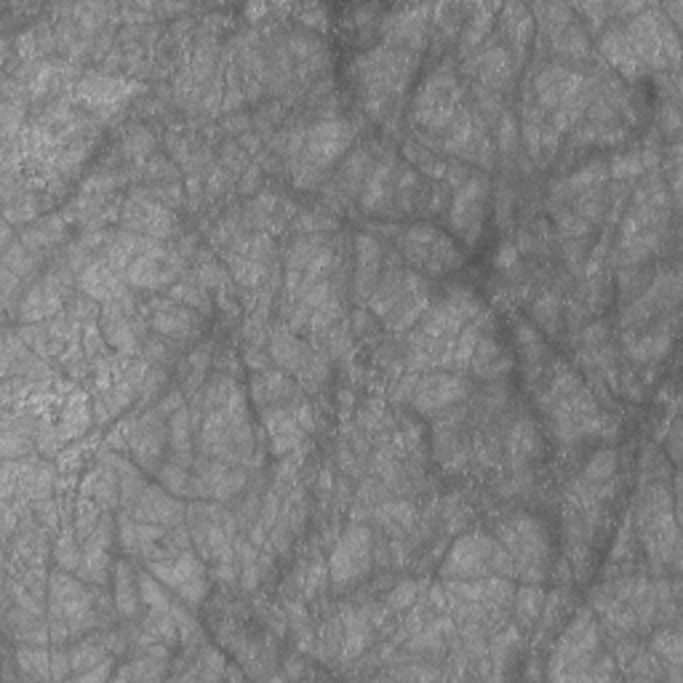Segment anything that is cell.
I'll list each match as a JSON object with an SVG mask.
<instances>
[{"mask_svg": "<svg viewBox=\"0 0 683 683\" xmlns=\"http://www.w3.org/2000/svg\"><path fill=\"white\" fill-rule=\"evenodd\" d=\"M654 163H656V155L652 150H635V152H627V155L616 158V161L612 163V174L635 177V174H643L646 169H652Z\"/></svg>", "mask_w": 683, "mask_h": 683, "instance_id": "11a10c76", "label": "cell"}, {"mask_svg": "<svg viewBox=\"0 0 683 683\" xmlns=\"http://www.w3.org/2000/svg\"><path fill=\"white\" fill-rule=\"evenodd\" d=\"M139 595H142V603L148 606V612H171V609H174V603L169 601L163 585L150 572L139 574Z\"/></svg>", "mask_w": 683, "mask_h": 683, "instance_id": "f5cc1de1", "label": "cell"}, {"mask_svg": "<svg viewBox=\"0 0 683 683\" xmlns=\"http://www.w3.org/2000/svg\"><path fill=\"white\" fill-rule=\"evenodd\" d=\"M152 243H158L155 238L129 233V230H125V233L110 238V243H108V247H104L102 257L108 262L115 264L118 270H123V273H125V270H129V264L134 262L137 257L142 254V251H148Z\"/></svg>", "mask_w": 683, "mask_h": 683, "instance_id": "f35d334b", "label": "cell"}, {"mask_svg": "<svg viewBox=\"0 0 683 683\" xmlns=\"http://www.w3.org/2000/svg\"><path fill=\"white\" fill-rule=\"evenodd\" d=\"M139 576H134L129 561L115 563V606L123 616H134L139 609Z\"/></svg>", "mask_w": 683, "mask_h": 683, "instance_id": "b9f144b4", "label": "cell"}, {"mask_svg": "<svg viewBox=\"0 0 683 683\" xmlns=\"http://www.w3.org/2000/svg\"><path fill=\"white\" fill-rule=\"evenodd\" d=\"M169 665V646L161 641H152L139 646L137 656L115 673V681H161Z\"/></svg>", "mask_w": 683, "mask_h": 683, "instance_id": "836d02e7", "label": "cell"}, {"mask_svg": "<svg viewBox=\"0 0 683 683\" xmlns=\"http://www.w3.org/2000/svg\"><path fill=\"white\" fill-rule=\"evenodd\" d=\"M150 327L158 331V334L165 337V340H179L188 342L192 337L201 334L203 329V318L198 310L184 308V304L177 302H165L163 308H158L150 318Z\"/></svg>", "mask_w": 683, "mask_h": 683, "instance_id": "4dcf8cb0", "label": "cell"}, {"mask_svg": "<svg viewBox=\"0 0 683 683\" xmlns=\"http://www.w3.org/2000/svg\"><path fill=\"white\" fill-rule=\"evenodd\" d=\"M192 416L190 409H179L171 414L169 420V451H171V462L177 465L192 468V428H190Z\"/></svg>", "mask_w": 683, "mask_h": 683, "instance_id": "ab89813d", "label": "cell"}, {"mask_svg": "<svg viewBox=\"0 0 683 683\" xmlns=\"http://www.w3.org/2000/svg\"><path fill=\"white\" fill-rule=\"evenodd\" d=\"M536 11L548 14L545 22L550 49L563 59H582L590 54V41L587 32L582 30L580 19H574V9L569 6H540Z\"/></svg>", "mask_w": 683, "mask_h": 683, "instance_id": "44dd1931", "label": "cell"}, {"mask_svg": "<svg viewBox=\"0 0 683 683\" xmlns=\"http://www.w3.org/2000/svg\"><path fill=\"white\" fill-rule=\"evenodd\" d=\"M443 580H481V576H515L513 559L496 536L465 534L449 550L441 566Z\"/></svg>", "mask_w": 683, "mask_h": 683, "instance_id": "52a82bcc", "label": "cell"}, {"mask_svg": "<svg viewBox=\"0 0 683 683\" xmlns=\"http://www.w3.org/2000/svg\"><path fill=\"white\" fill-rule=\"evenodd\" d=\"M505 451L513 473H523V470L532 468V462L540 460L542 454V435L540 430H536V424L526 420V416L510 424L505 435Z\"/></svg>", "mask_w": 683, "mask_h": 683, "instance_id": "1f68e13d", "label": "cell"}, {"mask_svg": "<svg viewBox=\"0 0 683 683\" xmlns=\"http://www.w3.org/2000/svg\"><path fill=\"white\" fill-rule=\"evenodd\" d=\"M121 222L129 233H139V235H148V238H155V241H161V238L171 235V228H174V214H171L161 201H155V198L134 192V195L123 203Z\"/></svg>", "mask_w": 683, "mask_h": 683, "instance_id": "d4e9b609", "label": "cell"}, {"mask_svg": "<svg viewBox=\"0 0 683 683\" xmlns=\"http://www.w3.org/2000/svg\"><path fill=\"white\" fill-rule=\"evenodd\" d=\"M86 422H89V411H86V398L76 395L70 401V406H64V416H62V435L64 441L72 435L83 433Z\"/></svg>", "mask_w": 683, "mask_h": 683, "instance_id": "6f0895ef", "label": "cell"}, {"mask_svg": "<svg viewBox=\"0 0 683 683\" xmlns=\"http://www.w3.org/2000/svg\"><path fill=\"white\" fill-rule=\"evenodd\" d=\"M468 70L473 72L481 89H489L496 94V91L505 89L510 78H513L515 57L508 46H492V49L475 54L473 62L468 64Z\"/></svg>", "mask_w": 683, "mask_h": 683, "instance_id": "f1b7e54d", "label": "cell"}, {"mask_svg": "<svg viewBox=\"0 0 683 683\" xmlns=\"http://www.w3.org/2000/svg\"><path fill=\"white\" fill-rule=\"evenodd\" d=\"M510 369H513V358H510L508 348L496 340L492 331H489V334L479 342V348H475L473 358H470L468 371H473L479 380L494 382L502 380Z\"/></svg>", "mask_w": 683, "mask_h": 683, "instance_id": "e575fe53", "label": "cell"}, {"mask_svg": "<svg viewBox=\"0 0 683 683\" xmlns=\"http://www.w3.org/2000/svg\"><path fill=\"white\" fill-rule=\"evenodd\" d=\"M585 86H590V81L582 72L563 68V64H550V68H545L534 78V94L540 108L553 112L559 110L563 102H569V99L580 94Z\"/></svg>", "mask_w": 683, "mask_h": 683, "instance_id": "484cf974", "label": "cell"}, {"mask_svg": "<svg viewBox=\"0 0 683 683\" xmlns=\"http://www.w3.org/2000/svg\"><path fill=\"white\" fill-rule=\"evenodd\" d=\"M443 148H446L451 155L462 158V161L479 163V165H492L494 163V152L492 142H489L486 131L479 118L473 112L462 108L454 115V121L446 125V139H443Z\"/></svg>", "mask_w": 683, "mask_h": 683, "instance_id": "ac0fdd59", "label": "cell"}, {"mask_svg": "<svg viewBox=\"0 0 683 683\" xmlns=\"http://www.w3.org/2000/svg\"><path fill=\"white\" fill-rule=\"evenodd\" d=\"M49 622L54 646H62L68 639L83 635L86 630H91L99 622L94 595L64 569L51 574L49 580Z\"/></svg>", "mask_w": 683, "mask_h": 683, "instance_id": "3957f363", "label": "cell"}, {"mask_svg": "<svg viewBox=\"0 0 683 683\" xmlns=\"http://www.w3.org/2000/svg\"><path fill=\"white\" fill-rule=\"evenodd\" d=\"M123 508L129 510L131 519L155 523V526H179L184 519L182 502H177L174 494L165 492L163 486H150V483L123 500Z\"/></svg>", "mask_w": 683, "mask_h": 683, "instance_id": "cb8c5ba5", "label": "cell"}, {"mask_svg": "<svg viewBox=\"0 0 683 683\" xmlns=\"http://www.w3.org/2000/svg\"><path fill=\"white\" fill-rule=\"evenodd\" d=\"M171 297L179 304H184V308L198 310V313H211V302L209 294H205L203 283L201 281H192V278H184V281H179L174 289H171Z\"/></svg>", "mask_w": 683, "mask_h": 683, "instance_id": "816d5d0a", "label": "cell"}, {"mask_svg": "<svg viewBox=\"0 0 683 683\" xmlns=\"http://www.w3.org/2000/svg\"><path fill=\"white\" fill-rule=\"evenodd\" d=\"M78 287H81V291L89 297V300L104 304L121 300V297L129 294L125 273L123 270H118L112 262L104 260V257L102 260L86 264L81 273H78Z\"/></svg>", "mask_w": 683, "mask_h": 683, "instance_id": "4316f807", "label": "cell"}, {"mask_svg": "<svg viewBox=\"0 0 683 683\" xmlns=\"http://www.w3.org/2000/svg\"><path fill=\"white\" fill-rule=\"evenodd\" d=\"M190 536L195 542L198 555L214 561L219 574H233V548H235V519L214 502H195L188 510Z\"/></svg>", "mask_w": 683, "mask_h": 683, "instance_id": "ba28073f", "label": "cell"}, {"mask_svg": "<svg viewBox=\"0 0 683 683\" xmlns=\"http://www.w3.org/2000/svg\"><path fill=\"white\" fill-rule=\"evenodd\" d=\"M635 523L639 534L646 545L649 555L656 563H679V529L673 519V502L665 486H652L639 494L635 508Z\"/></svg>", "mask_w": 683, "mask_h": 683, "instance_id": "9c48e42d", "label": "cell"}, {"mask_svg": "<svg viewBox=\"0 0 683 683\" xmlns=\"http://www.w3.org/2000/svg\"><path fill=\"white\" fill-rule=\"evenodd\" d=\"M505 36L508 41L515 46V49H523V46L529 43V38H532V30H534V22H532V14H529L526 6H508L505 9Z\"/></svg>", "mask_w": 683, "mask_h": 683, "instance_id": "c3c4849f", "label": "cell"}, {"mask_svg": "<svg viewBox=\"0 0 683 683\" xmlns=\"http://www.w3.org/2000/svg\"><path fill=\"white\" fill-rule=\"evenodd\" d=\"M344 616H348V620H344V654L355 656L369 641L366 616L353 614V612H348Z\"/></svg>", "mask_w": 683, "mask_h": 683, "instance_id": "db71d44e", "label": "cell"}, {"mask_svg": "<svg viewBox=\"0 0 683 683\" xmlns=\"http://www.w3.org/2000/svg\"><path fill=\"white\" fill-rule=\"evenodd\" d=\"M148 572L163 587L177 593L188 606H201L205 593H209V574H205V566L198 559V553H192V548L148 561Z\"/></svg>", "mask_w": 683, "mask_h": 683, "instance_id": "7c38bea8", "label": "cell"}, {"mask_svg": "<svg viewBox=\"0 0 683 683\" xmlns=\"http://www.w3.org/2000/svg\"><path fill=\"white\" fill-rule=\"evenodd\" d=\"M192 483H195L198 500L211 502H228L243 492L247 486V470L228 465V462L211 460V456H201L192 465Z\"/></svg>", "mask_w": 683, "mask_h": 683, "instance_id": "d6986e66", "label": "cell"}, {"mask_svg": "<svg viewBox=\"0 0 683 683\" xmlns=\"http://www.w3.org/2000/svg\"><path fill=\"white\" fill-rule=\"evenodd\" d=\"M462 110V86L449 70H435L414 97V121L430 131H446Z\"/></svg>", "mask_w": 683, "mask_h": 683, "instance_id": "4fadbf2b", "label": "cell"}, {"mask_svg": "<svg viewBox=\"0 0 683 683\" xmlns=\"http://www.w3.org/2000/svg\"><path fill=\"white\" fill-rule=\"evenodd\" d=\"M416 62H420L416 51L401 49V46H380L371 54L358 59V83H361L369 104H374V108L388 104V99L401 94L414 76Z\"/></svg>", "mask_w": 683, "mask_h": 683, "instance_id": "8992f818", "label": "cell"}, {"mask_svg": "<svg viewBox=\"0 0 683 683\" xmlns=\"http://www.w3.org/2000/svg\"><path fill=\"white\" fill-rule=\"evenodd\" d=\"M369 308L393 331L414 327L430 308L428 281L406 268H388L369 297Z\"/></svg>", "mask_w": 683, "mask_h": 683, "instance_id": "7a4b0ae2", "label": "cell"}, {"mask_svg": "<svg viewBox=\"0 0 683 683\" xmlns=\"http://www.w3.org/2000/svg\"><path fill=\"white\" fill-rule=\"evenodd\" d=\"M473 393V384L462 371H428V374L414 376L411 388V403L422 416H438L443 411L462 406Z\"/></svg>", "mask_w": 683, "mask_h": 683, "instance_id": "5bb4252c", "label": "cell"}, {"mask_svg": "<svg viewBox=\"0 0 683 683\" xmlns=\"http://www.w3.org/2000/svg\"><path fill=\"white\" fill-rule=\"evenodd\" d=\"M468 406H454L435 416V454L443 468L451 473L462 470L470 462V438L465 430Z\"/></svg>", "mask_w": 683, "mask_h": 683, "instance_id": "ffe728a7", "label": "cell"}, {"mask_svg": "<svg viewBox=\"0 0 683 683\" xmlns=\"http://www.w3.org/2000/svg\"><path fill=\"white\" fill-rule=\"evenodd\" d=\"M17 665L19 673L30 681H62L70 675V652L57 649L49 652L46 646H32V643H22L17 649Z\"/></svg>", "mask_w": 683, "mask_h": 683, "instance_id": "83f0119b", "label": "cell"}, {"mask_svg": "<svg viewBox=\"0 0 683 683\" xmlns=\"http://www.w3.org/2000/svg\"><path fill=\"white\" fill-rule=\"evenodd\" d=\"M606 177H609V165L601 163V161H593V163L582 165L580 171H574L572 177L563 179L561 190L563 192H574V195H582V192L601 188L603 179H606Z\"/></svg>", "mask_w": 683, "mask_h": 683, "instance_id": "7dc6e473", "label": "cell"}, {"mask_svg": "<svg viewBox=\"0 0 683 683\" xmlns=\"http://www.w3.org/2000/svg\"><path fill=\"white\" fill-rule=\"evenodd\" d=\"M652 649H654L656 660H660L662 665L670 667V679L679 681L681 679V673H679V667H681V633H679V630H673V627L660 630V633L654 635Z\"/></svg>", "mask_w": 683, "mask_h": 683, "instance_id": "bcb514c9", "label": "cell"}, {"mask_svg": "<svg viewBox=\"0 0 683 683\" xmlns=\"http://www.w3.org/2000/svg\"><path fill=\"white\" fill-rule=\"evenodd\" d=\"M142 91V86L125 78L102 76V72H89L76 83V99L94 112L118 110L125 99H131Z\"/></svg>", "mask_w": 683, "mask_h": 683, "instance_id": "7402d4cb", "label": "cell"}, {"mask_svg": "<svg viewBox=\"0 0 683 683\" xmlns=\"http://www.w3.org/2000/svg\"><path fill=\"white\" fill-rule=\"evenodd\" d=\"M496 540L513 559L515 576H521L523 582H534V585L545 580L550 569V536L545 523L536 515H510L496 529Z\"/></svg>", "mask_w": 683, "mask_h": 683, "instance_id": "277c9868", "label": "cell"}, {"mask_svg": "<svg viewBox=\"0 0 683 683\" xmlns=\"http://www.w3.org/2000/svg\"><path fill=\"white\" fill-rule=\"evenodd\" d=\"M155 475H158V481H161V486L169 494L195 496V483H192L190 468L177 465V462H163V465L158 468Z\"/></svg>", "mask_w": 683, "mask_h": 683, "instance_id": "681fc988", "label": "cell"}, {"mask_svg": "<svg viewBox=\"0 0 683 683\" xmlns=\"http://www.w3.org/2000/svg\"><path fill=\"white\" fill-rule=\"evenodd\" d=\"M486 203H489V182L486 177L473 174L460 184L454 192L449 211V224L462 241L475 243L481 238L483 222H486Z\"/></svg>", "mask_w": 683, "mask_h": 683, "instance_id": "2e32d148", "label": "cell"}, {"mask_svg": "<svg viewBox=\"0 0 683 683\" xmlns=\"http://www.w3.org/2000/svg\"><path fill=\"white\" fill-rule=\"evenodd\" d=\"M184 273V257L174 249H165L163 243H152L148 251L137 257L134 262L125 270V281L134 289H165L174 283Z\"/></svg>", "mask_w": 683, "mask_h": 683, "instance_id": "e0dca14e", "label": "cell"}, {"mask_svg": "<svg viewBox=\"0 0 683 683\" xmlns=\"http://www.w3.org/2000/svg\"><path fill=\"white\" fill-rule=\"evenodd\" d=\"M513 606H515V620H519V627H532L536 620L542 616V606H545V593H542L540 585L534 582H526V587L515 590L513 595Z\"/></svg>", "mask_w": 683, "mask_h": 683, "instance_id": "ee69618b", "label": "cell"}, {"mask_svg": "<svg viewBox=\"0 0 683 683\" xmlns=\"http://www.w3.org/2000/svg\"><path fill=\"white\" fill-rule=\"evenodd\" d=\"M519 348L526 366L534 369V380L553 363V353H550L548 342H542V337L532 327H526V323L519 327Z\"/></svg>", "mask_w": 683, "mask_h": 683, "instance_id": "7bdbcfd3", "label": "cell"}, {"mask_svg": "<svg viewBox=\"0 0 683 683\" xmlns=\"http://www.w3.org/2000/svg\"><path fill=\"white\" fill-rule=\"evenodd\" d=\"M115 639L112 635H104V639H86L78 641L76 646L70 649V665L76 670V675L86 673V670L102 665V662L110 660V652H115Z\"/></svg>", "mask_w": 683, "mask_h": 683, "instance_id": "60d3db41", "label": "cell"}, {"mask_svg": "<svg viewBox=\"0 0 683 683\" xmlns=\"http://www.w3.org/2000/svg\"><path fill=\"white\" fill-rule=\"evenodd\" d=\"M595 660H599V625L590 609H580L561 633L548 675L563 681H587Z\"/></svg>", "mask_w": 683, "mask_h": 683, "instance_id": "30bf717a", "label": "cell"}, {"mask_svg": "<svg viewBox=\"0 0 683 683\" xmlns=\"http://www.w3.org/2000/svg\"><path fill=\"white\" fill-rule=\"evenodd\" d=\"M382 275V249L371 235L358 238V268H355V297L369 300Z\"/></svg>", "mask_w": 683, "mask_h": 683, "instance_id": "8d00e7d4", "label": "cell"}, {"mask_svg": "<svg viewBox=\"0 0 683 683\" xmlns=\"http://www.w3.org/2000/svg\"><path fill=\"white\" fill-rule=\"evenodd\" d=\"M355 129L348 121H321L300 134L297 148L294 179L300 188H315L323 174L344 155L353 144Z\"/></svg>", "mask_w": 683, "mask_h": 683, "instance_id": "5b68a950", "label": "cell"}, {"mask_svg": "<svg viewBox=\"0 0 683 683\" xmlns=\"http://www.w3.org/2000/svg\"><path fill=\"white\" fill-rule=\"evenodd\" d=\"M81 494L91 496L102 510L118 508V502H121V475H118L115 468L104 462V465H99L86 475Z\"/></svg>", "mask_w": 683, "mask_h": 683, "instance_id": "74e56055", "label": "cell"}, {"mask_svg": "<svg viewBox=\"0 0 683 683\" xmlns=\"http://www.w3.org/2000/svg\"><path fill=\"white\" fill-rule=\"evenodd\" d=\"M601 51L609 62L614 64L616 70L622 72L625 78H639L646 72V68L641 64L639 54H635L633 43H630L625 28H612L603 32L601 38Z\"/></svg>", "mask_w": 683, "mask_h": 683, "instance_id": "d590c367", "label": "cell"}, {"mask_svg": "<svg viewBox=\"0 0 683 683\" xmlns=\"http://www.w3.org/2000/svg\"><path fill=\"white\" fill-rule=\"evenodd\" d=\"M68 287L70 270L62 264V268H57L54 273L46 275L41 283H36V287L24 294V300L19 302V318H22L24 323H41L46 318L57 315L59 310H62Z\"/></svg>", "mask_w": 683, "mask_h": 683, "instance_id": "603a6c76", "label": "cell"}, {"mask_svg": "<svg viewBox=\"0 0 683 683\" xmlns=\"http://www.w3.org/2000/svg\"><path fill=\"white\" fill-rule=\"evenodd\" d=\"M401 254L424 275H446L462 264L460 249L433 224H414L401 238Z\"/></svg>", "mask_w": 683, "mask_h": 683, "instance_id": "8fae6325", "label": "cell"}, {"mask_svg": "<svg viewBox=\"0 0 683 683\" xmlns=\"http://www.w3.org/2000/svg\"><path fill=\"white\" fill-rule=\"evenodd\" d=\"M371 553H374V536L366 526L353 523L342 540L337 542L334 555H331V582L337 590L353 587L361 582L371 569Z\"/></svg>", "mask_w": 683, "mask_h": 683, "instance_id": "9a60e30c", "label": "cell"}, {"mask_svg": "<svg viewBox=\"0 0 683 683\" xmlns=\"http://www.w3.org/2000/svg\"><path fill=\"white\" fill-rule=\"evenodd\" d=\"M57 542H54V559L59 563V569H64V572H78V566H81L83 559V548H78V534L72 526H64L57 532Z\"/></svg>", "mask_w": 683, "mask_h": 683, "instance_id": "f907efd6", "label": "cell"}, {"mask_svg": "<svg viewBox=\"0 0 683 683\" xmlns=\"http://www.w3.org/2000/svg\"><path fill=\"white\" fill-rule=\"evenodd\" d=\"M416 599V585H401L395 590V593H390V599H388V603H390V609H403V606H409L411 601Z\"/></svg>", "mask_w": 683, "mask_h": 683, "instance_id": "91938a15", "label": "cell"}, {"mask_svg": "<svg viewBox=\"0 0 683 683\" xmlns=\"http://www.w3.org/2000/svg\"><path fill=\"white\" fill-rule=\"evenodd\" d=\"M198 446H201L203 456L235 468H251L260 462L254 454L257 443L241 390L235 388L222 403L205 411Z\"/></svg>", "mask_w": 683, "mask_h": 683, "instance_id": "6da1fadb", "label": "cell"}, {"mask_svg": "<svg viewBox=\"0 0 683 683\" xmlns=\"http://www.w3.org/2000/svg\"><path fill=\"white\" fill-rule=\"evenodd\" d=\"M110 540H112V523L110 519L99 521L94 534L83 542V559L78 566V576L91 585H104L108 582L110 566Z\"/></svg>", "mask_w": 683, "mask_h": 683, "instance_id": "f546056e", "label": "cell"}, {"mask_svg": "<svg viewBox=\"0 0 683 683\" xmlns=\"http://www.w3.org/2000/svg\"><path fill=\"white\" fill-rule=\"evenodd\" d=\"M513 142H515V123H513V118L505 115L500 123V148L508 152L510 148H513Z\"/></svg>", "mask_w": 683, "mask_h": 683, "instance_id": "94428289", "label": "cell"}, {"mask_svg": "<svg viewBox=\"0 0 683 683\" xmlns=\"http://www.w3.org/2000/svg\"><path fill=\"white\" fill-rule=\"evenodd\" d=\"M76 679H78V681H102V679H108V662H102V665L86 670V673L76 675Z\"/></svg>", "mask_w": 683, "mask_h": 683, "instance_id": "6125c7cd", "label": "cell"}, {"mask_svg": "<svg viewBox=\"0 0 683 683\" xmlns=\"http://www.w3.org/2000/svg\"><path fill=\"white\" fill-rule=\"evenodd\" d=\"M102 334H104V340L112 344V348L123 350V353H129V350L137 348L139 334H137L134 315H131L129 294L121 297V300L104 304V310H102Z\"/></svg>", "mask_w": 683, "mask_h": 683, "instance_id": "d6a6232c", "label": "cell"}, {"mask_svg": "<svg viewBox=\"0 0 683 683\" xmlns=\"http://www.w3.org/2000/svg\"><path fill=\"white\" fill-rule=\"evenodd\" d=\"M89 152H91V139H86V137L76 139L68 150H62L54 158V169L59 171V174H72L76 169H81V163L89 158Z\"/></svg>", "mask_w": 683, "mask_h": 683, "instance_id": "9f6ffc18", "label": "cell"}, {"mask_svg": "<svg viewBox=\"0 0 683 683\" xmlns=\"http://www.w3.org/2000/svg\"><path fill=\"white\" fill-rule=\"evenodd\" d=\"M62 235H64V219L46 217V219H41V222L32 224L28 233L19 235V241H22L28 249L41 254V251L54 247L57 241H62Z\"/></svg>", "mask_w": 683, "mask_h": 683, "instance_id": "f6af8a7d", "label": "cell"}, {"mask_svg": "<svg viewBox=\"0 0 683 683\" xmlns=\"http://www.w3.org/2000/svg\"><path fill=\"white\" fill-rule=\"evenodd\" d=\"M411 519H414V515H411V508L403 505V502H398V505H384L380 510L382 526L393 529V532H406Z\"/></svg>", "mask_w": 683, "mask_h": 683, "instance_id": "680465c9", "label": "cell"}]
</instances>
